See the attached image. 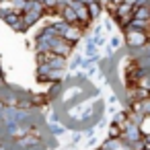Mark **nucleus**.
<instances>
[{
	"label": "nucleus",
	"instance_id": "obj_15",
	"mask_svg": "<svg viewBox=\"0 0 150 150\" xmlns=\"http://www.w3.org/2000/svg\"><path fill=\"white\" fill-rule=\"evenodd\" d=\"M103 29H105L107 33H113V19H105V23H103Z\"/></svg>",
	"mask_w": 150,
	"mask_h": 150
},
{
	"label": "nucleus",
	"instance_id": "obj_18",
	"mask_svg": "<svg viewBox=\"0 0 150 150\" xmlns=\"http://www.w3.org/2000/svg\"><path fill=\"white\" fill-rule=\"evenodd\" d=\"M97 144V136H93V138H86V148H93Z\"/></svg>",
	"mask_w": 150,
	"mask_h": 150
},
{
	"label": "nucleus",
	"instance_id": "obj_8",
	"mask_svg": "<svg viewBox=\"0 0 150 150\" xmlns=\"http://www.w3.org/2000/svg\"><path fill=\"white\" fill-rule=\"evenodd\" d=\"M82 60H84L82 54H72V58H70V62H68V72H76V70H80Z\"/></svg>",
	"mask_w": 150,
	"mask_h": 150
},
{
	"label": "nucleus",
	"instance_id": "obj_13",
	"mask_svg": "<svg viewBox=\"0 0 150 150\" xmlns=\"http://www.w3.org/2000/svg\"><path fill=\"white\" fill-rule=\"evenodd\" d=\"M142 115L144 117H150V97L142 101Z\"/></svg>",
	"mask_w": 150,
	"mask_h": 150
},
{
	"label": "nucleus",
	"instance_id": "obj_17",
	"mask_svg": "<svg viewBox=\"0 0 150 150\" xmlns=\"http://www.w3.org/2000/svg\"><path fill=\"white\" fill-rule=\"evenodd\" d=\"M117 111H119V109H117V105H109V107H107V115H109V117H111V115H115Z\"/></svg>",
	"mask_w": 150,
	"mask_h": 150
},
{
	"label": "nucleus",
	"instance_id": "obj_2",
	"mask_svg": "<svg viewBox=\"0 0 150 150\" xmlns=\"http://www.w3.org/2000/svg\"><path fill=\"white\" fill-rule=\"evenodd\" d=\"M74 45L72 43H68L66 39H62V37H54V41H52V47H50V52H54V54H58V56H64V58H72V54H74Z\"/></svg>",
	"mask_w": 150,
	"mask_h": 150
},
{
	"label": "nucleus",
	"instance_id": "obj_7",
	"mask_svg": "<svg viewBox=\"0 0 150 150\" xmlns=\"http://www.w3.org/2000/svg\"><path fill=\"white\" fill-rule=\"evenodd\" d=\"M132 17L138 19V21H150V4L148 6H136Z\"/></svg>",
	"mask_w": 150,
	"mask_h": 150
},
{
	"label": "nucleus",
	"instance_id": "obj_23",
	"mask_svg": "<svg viewBox=\"0 0 150 150\" xmlns=\"http://www.w3.org/2000/svg\"><path fill=\"white\" fill-rule=\"evenodd\" d=\"M95 2H99V4H101V0H95Z\"/></svg>",
	"mask_w": 150,
	"mask_h": 150
},
{
	"label": "nucleus",
	"instance_id": "obj_6",
	"mask_svg": "<svg viewBox=\"0 0 150 150\" xmlns=\"http://www.w3.org/2000/svg\"><path fill=\"white\" fill-rule=\"evenodd\" d=\"M47 132L52 138H62L66 134V125L64 123H47Z\"/></svg>",
	"mask_w": 150,
	"mask_h": 150
},
{
	"label": "nucleus",
	"instance_id": "obj_1",
	"mask_svg": "<svg viewBox=\"0 0 150 150\" xmlns=\"http://www.w3.org/2000/svg\"><path fill=\"white\" fill-rule=\"evenodd\" d=\"M148 33H144V31H136V29H125L123 31V45L127 47V50H134V52H138V50H144L146 45H148Z\"/></svg>",
	"mask_w": 150,
	"mask_h": 150
},
{
	"label": "nucleus",
	"instance_id": "obj_20",
	"mask_svg": "<svg viewBox=\"0 0 150 150\" xmlns=\"http://www.w3.org/2000/svg\"><path fill=\"white\" fill-rule=\"evenodd\" d=\"M99 150H113V148H109V146H103V144H101V146H99Z\"/></svg>",
	"mask_w": 150,
	"mask_h": 150
},
{
	"label": "nucleus",
	"instance_id": "obj_10",
	"mask_svg": "<svg viewBox=\"0 0 150 150\" xmlns=\"http://www.w3.org/2000/svg\"><path fill=\"white\" fill-rule=\"evenodd\" d=\"M107 45H109L111 50H115V52H117L119 47H123V35H115V33H113V35L107 39Z\"/></svg>",
	"mask_w": 150,
	"mask_h": 150
},
{
	"label": "nucleus",
	"instance_id": "obj_4",
	"mask_svg": "<svg viewBox=\"0 0 150 150\" xmlns=\"http://www.w3.org/2000/svg\"><path fill=\"white\" fill-rule=\"evenodd\" d=\"M58 13H60V19H62V21H66L68 25H78L76 11H74L72 6H60V8H58Z\"/></svg>",
	"mask_w": 150,
	"mask_h": 150
},
{
	"label": "nucleus",
	"instance_id": "obj_14",
	"mask_svg": "<svg viewBox=\"0 0 150 150\" xmlns=\"http://www.w3.org/2000/svg\"><path fill=\"white\" fill-rule=\"evenodd\" d=\"M115 150H134V146H132V144H127V142H123V140H119Z\"/></svg>",
	"mask_w": 150,
	"mask_h": 150
},
{
	"label": "nucleus",
	"instance_id": "obj_3",
	"mask_svg": "<svg viewBox=\"0 0 150 150\" xmlns=\"http://www.w3.org/2000/svg\"><path fill=\"white\" fill-rule=\"evenodd\" d=\"M84 35H86V33H84L78 25H70V27H68V31L62 35V39H66L68 43H72V45L76 47V45H78V41H80V39H84Z\"/></svg>",
	"mask_w": 150,
	"mask_h": 150
},
{
	"label": "nucleus",
	"instance_id": "obj_5",
	"mask_svg": "<svg viewBox=\"0 0 150 150\" xmlns=\"http://www.w3.org/2000/svg\"><path fill=\"white\" fill-rule=\"evenodd\" d=\"M121 134H123V127L111 119V121H109V125H107V138H113V140H117V138H121Z\"/></svg>",
	"mask_w": 150,
	"mask_h": 150
},
{
	"label": "nucleus",
	"instance_id": "obj_9",
	"mask_svg": "<svg viewBox=\"0 0 150 150\" xmlns=\"http://www.w3.org/2000/svg\"><path fill=\"white\" fill-rule=\"evenodd\" d=\"M103 13H105V11H103V6H101L99 2H91V4H88V15H91L93 23H97V21H99V17H101Z\"/></svg>",
	"mask_w": 150,
	"mask_h": 150
},
{
	"label": "nucleus",
	"instance_id": "obj_21",
	"mask_svg": "<svg viewBox=\"0 0 150 150\" xmlns=\"http://www.w3.org/2000/svg\"><path fill=\"white\" fill-rule=\"evenodd\" d=\"M109 2H113V4H121L123 0H109Z\"/></svg>",
	"mask_w": 150,
	"mask_h": 150
},
{
	"label": "nucleus",
	"instance_id": "obj_16",
	"mask_svg": "<svg viewBox=\"0 0 150 150\" xmlns=\"http://www.w3.org/2000/svg\"><path fill=\"white\" fill-rule=\"evenodd\" d=\"M103 25L101 23H93V35H103Z\"/></svg>",
	"mask_w": 150,
	"mask_h": 150
},
{
	"label": "nucleus",
	"instance_id": "obj_19",
	"mask_svg": "<svg viewBox=\"0 0 150 150\" xmlns=\"http://www.w3.org/2000/svg\"><path fill=\"white\" fill-rule=\"evenodd\" d=\"M78 2H82V4H86V6H88L91 2H95V0H78Z\"/></svg>",
	"mask_w": 150,
	"mask_h": 150
},
{
	"label": "nucleus",
	"instance_id": "obj_22",
	"mask_svg": "<svg viewBox=\"0 0 150 150\" xmlns=\"http://www.w3.org/2000/svg\"><path fill=\"white\" fill-rule=\"evenodd\" d=\"M66 150H80V148H78V146H68Z\"/></svg>",
	"mask_w": 150,
	"mask_h": 150
},
{
	"label": "nucleus",
	"instance_id": "obj_12",
	"mask_svg": "<svg viewBox=\"0 0 150 150\" xmlns=\"http://www.w3.org/2000/svg\"><path fill=\"white\" fill-rule=\"evenodd\" d=\"M93 41H95L97 47H105L107 45V37L105 35H93Z\"/></svg>",
	"mask_w": 150,
	"mask_h": 150
},
{
	"label": "nucleus",
	"instance_id": "obj_11",
	"mask_svg": "<svg viewBox=\"0 0 150 150\" xmlns=\"http://www.w3.org/2000/svg\"><path fill=\"white\" fill-rule=\"evenodd\" d=\"M82 140H84L82 129H74V132H72V138H70V146H78Z\"/></svg>",
	"mask_w": 150,
	"mask_h": 150
}]
</instances>
